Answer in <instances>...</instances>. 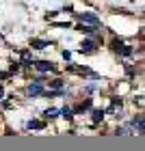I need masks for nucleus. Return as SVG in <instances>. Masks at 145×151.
<instances>
[{
    "instance_id": "nucleus-3",
    "label": "nucleus",
    "mask_w": 145,
    "mask_h": 151,
    "mask_svg": "<svg viewBox=\"0 0 145 151\" xmlns=\"http://www.w3.org/2000/svg\"><path fill=\"white\" fill-rule=\"evenodd\" d=\"M30 93H33V95H39V93H41V86H39V84L30 86Z\"/></svg>"
},
{
    "instance_id": "nucleus-2",
    "label": "nucleus",
    "mask_w": 145,
    "mask_h": 151,
    "mask_svg": "<svg viewBox=\"0 0 145 151\" xmlns=\"http://www.w3.org/2000/svg\"><path fill=\"white\" fill-rule=\"evenodd\" d=\"M37 67H39L41 71H46V69H52V65H50V63H37Z\"/></svg>"
},
{
    "instance_id": "nucleus-1",
    "label": "nucleus",
    "mask_w": 145,
    "mask_h": 151,
    "mask_svg": "<svg viewBox=\"0 0 145 151\" xmlns=\"http://www.w3.org/2000/svg\"><path fill=\"white\" fill-rule=\"evenodd\" d=\"M82 22H91V24H98V17H93V15H80Z\"/></svg>"
}]
</instances>
